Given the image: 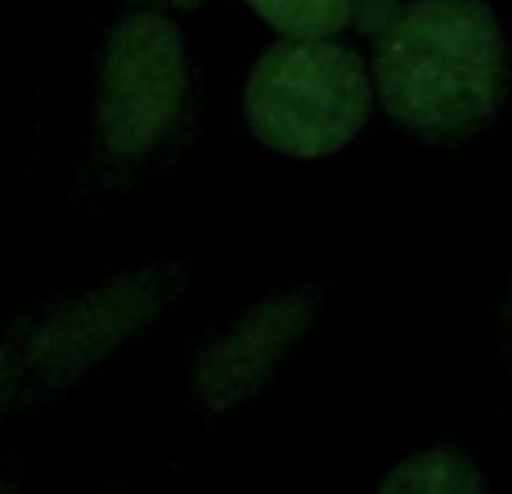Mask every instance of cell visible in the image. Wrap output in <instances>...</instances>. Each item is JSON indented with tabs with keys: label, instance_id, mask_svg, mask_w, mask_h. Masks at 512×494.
<instances>
[{
	"label": "cell",
	"instance_id": "obj_4",
	"mask_svg": "<svg viewBox=\"0 0 512 494\" xmlns=\"http://www.w3.org/2000/svg\"><path fill=\"white\" fill-rule=\"evenodd\" d=\"M373 104L369 68L333 41H283L256 59L243 113L261 144L288 158H324L360 135Z\"/></svg>",
	"mask_w": 512,
	"mask_h": 494
},
{
	"label": "cell",
	"instance_id": "obj_10",
	"mask_svg": "<svg viewBox=\"0 0 512 494\" xmlns=\"http://www.w3.org/2000/svg\"><path fill=\"white\" fill-rule=\"evenodd\" d=\"M176 5H198V0H176Z\"/></svg>",
	"mask_w": 512,
	"mask_h": 494
},
{
	"label": "cell",
	"instance_id": "obj_5",
	"mask_svg": "<svg viewBox=\"0 0 512 494\" xmlns=\"http://www.w3.org/2000/svg\"><path fill=\"white\" fill-rule=\"evenodd\" d=\"M319 310H324V288L306 283V288L252 301L216 333H207L189 360V400L198 414L221 418L261 396L265 382L288 364V355L319 324Z\"/></svg>",
	"mask_w": 512,
	"mask_h": 494
},
{
	"label": "cell",
	"instance_id": "obj_6",
	"mask_svg": "<svg viewBox=\"0 0 512 494\" xmlns=\"http://www.w3.org/2000/svg\"><path fill=\"white\" fill-rule=\"evenodd\" d=\"M373 494H490V486L472 454L454 445H432V450L400 459Z\"/></svg>",
	"mask_w": 512,
	"mask_h": 494
},
{
	"label": "cell",
	"instance_id": "obj_1",
	"mask_svg": "<svg viewBox=\"0 0 512 494\" xmlns=\"http://www.w3.org/2000/svg\"><path fill=\"white\" fill-rule=\"evenodd\" d=\"M180 261H144L27 301L0 324V432L59 409L185 297Z\"/></svg>",
	"mask_w": 512,
	"mask_h": 494
},
{
	"label": "cell",
	"instance_id": "obj_9",
	"mask_svg": "<svg viewBox=\"0 0 512 494\" xmlns=\"http://www.w3.org/2000/svg\"><path fill=\"white\" fill-rule=\"evenodd\" d=\"M86 494H135V490H126V486H95V490H86Z\"/></svg>",
	"mask_w": 512,
	"mask_h": 494
},
{
	"label": "cell",
	"instance_id": "obj_3",
	"mask_svg": "<svg viewBox=\"0 0 512 494\" xmlns=\"http://www.w3.org/2000/svg\"><path fill=\"white\" fill-rule=\"evenodd\" d=\"M194 90L189 50L171 14L131 5L99 54L81 162V203H104L144 176L180 135Z\"/></svg>",
	"mask_w": 512,
	"mask_h": 494
},
{
	"label": "cell",
	"instance_id": "obj_7",
	"mask_svg": "<svg viewBox=\"0 0 512 494\" xmlns=\"http://www.w3.org/2000/svg\"><path fill=\"white\" fill-rule=\"evenodd\" d=\"M288 41H324L355 18V0H248Z\"/></svg>",
	"mask_w": 512,
	"mask_h": 494
},
{
	"label": "cell",
	"instance_id": "obj_2",
	"mask_svg": "<svg viewBox=\"0 0 512 494\" xmlns=\"http://www.w3.org/2000/svg\"><path fill=\"white\" fill-rule=\"evenodd\" d=\"M504 90V27L481 0H414L382 27L378 95L396 122L463 140L495 122Z\"/></svg>",
	"mask_w": 512,
	"mask_h": 494
},
{
	"label": "cell",
	"instance_id": "obj_8",
	"mask_svg": "<svg viewBox=\"0 0 512 494\" xmlns=\"http://www.w3.org/2000/svg\"><path fill=\"white\" fill-rule=\"evenodd\" d=\"M0 494H23V486H18L14 477H5V472H0Z\"/></svg>",
	"mask_w": 512,
	"mask_h": 494
}]
</instances>
